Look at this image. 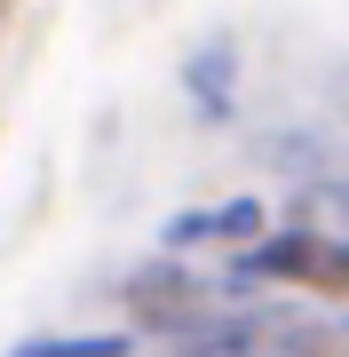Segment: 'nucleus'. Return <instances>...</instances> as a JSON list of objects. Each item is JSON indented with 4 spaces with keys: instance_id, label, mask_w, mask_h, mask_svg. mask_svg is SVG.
Masks as SVG:
<instances>
[{
    "instance_id": "f257e3e1",
    "label": "nucleus",
    "mask_w": 349,
    "mask_h": 357,
    "mask_svg": "<svg viewBox=\"0 0 349 357\" xmlns=\"http://www.w3.org/2000/svg\"><path fill=\"white\" fill-rule=\"evenodd\" d=\"M246 278H310L325 294H349V246H325L310 230H278V238H254L238 255Z\"/></svg>"
},
{
    "instance_id": "f03ea898",
    "label": "nucleus",
    "mask_w": 349,
    "mask_h": 357,
    "mask_svg": "<svg viewBox=\"0 0 349 357\" xmlns=\"http://www.w3.org/2000/svg\"><path fill=\"white\" fill-rule=\"evenodd\" d=\"M127 302L143 310V326H175V310L191 302V286H183L175 262H151L143 278H127Z\"/></svg>"
},
{
    "instance_id": "7ed1b4c3",
    "label": "nucleus",
    "mask_w": 349,
    "mask_h": 357,
    "mask_svg": "<svg viewBox=\"0 0 349 357\" xmlns=\"http://www.w3.org/2000/svg\"><path fill=\"white\" fill-rule=\"evenodd\" d=\"M231 64H238L231 40H215L207 56H191V96L207 103V112H231Z\"/></svg>"
},
{
    "instance_id": "20e7f679",
    "label": "nucleus",
    "mask_w": 349,
    "mask_h": 357,
    "mask_svg": "<svg viewBox=\"0 0 349 357\" xmlns=\"http://www.w3.org/2000/svg\"><path fill=\"white\" fill-rule=\"evenodd\" d=\"M246 230H262V206H254V199H238V206L215 215V238H246Z\"/></svg>"
},
{
    "instance_id": "39448f33",
    "label": "nucleus",
    "mask_w": 349,
    "mask_h": 357,
    "mask_svg": "<svg viewBox=\"0 0 349 357\" xmlns=\"http://www.w3.org/2000/svg\"><path fill=\"white\" fill-rule=\"evenodd\" d=\"M0 8H8V0H0Z\"/></svg>"
}]
</instances>
